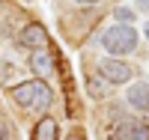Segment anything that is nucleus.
I'll use <instances>...</instances> for the list:
<instances>
[{
    "label": "nucleus",
    "instance_id": "nucleus-1",
    "mask_svg": "<svg viewBox=\"0 0 149 140\" xmlns=\"http://www.w3.org/2000/svg\"><path fill=\"white\" fill-rule=\"evenodd\" d=\"M102 45L107 48V54H131L137 48V33L128 24H116L102 33Z\"/></svg>",
    "mask_w": 149,
    "mask_h": 140
},
{
    "label": "nucleus",
    "instance_id": "nucleus-2",
    "mask_svg": "<svg viewBox=\"0 0 149 140\" xmlns=\"http://www.w3.org/2000/svg\"><path fill=\"white\" fill-rule=\"evenodd\" d=\"M98 75L107 81V84H125L131 81V66L128 63H122V60H102L98 63Z\"/></svg>",
    "mask_w": 149,
    "mask_h": 140
},
{
    "label": "nucleus",
    "instance_id": "nucleus-3",
    "mask_svg": "<svg viewBox=\"0 0 149 140\" xmlns=\"http://www.w3.org/2000/svg\"><path fill=\"white\" fill-rule=\"evenodd\" d=\"M45 42H48V33H45L42 24H30V27H24L21 36H18V45L21 48H30V51H42Z\"/></svg>",
    "mask_w": 149,
    "mask_h": 140
},
{
    "label": "nucleus",
    "instance_id": "nucleus-4",
    "mask_svg": "<svg viewBox=\"0 0 149 140\" xmlns=\"http://www.w3.org/2000/svg\"><path fill=\"white\" fill-rule=\"evenodd\" d=\"M113 140H149V125L134 122V119H125V122L116 128Z\"/></svg>",
    "mask_w": 149,
    "mask_h": 140
},
{
    "label": "nucleus",
    "instance_id": "nucleus-5",
    "mask_svg": "<svg viewBox=\"0 0 149 140\" xmlns=\"http://www.w3.org/2000/svg\"><path fill=\"white\" fill-rule=\"evenodd\" d=\"M128 104L131 110H140V113H149V84H134L128 86Z\"/></svg>",
    "mask_w": 149,
    "mask_h": 140
},
{
    "label": "nucleus",
    "instance_id": "nucleus-6",
    "mask_svg": "<svg viewBox=\"0 0 149 140\" xmlns=\"http://www.w3.org/2000/svg\"><path fill=\"white\" fill-rule=\"evenodd\" d=\"M30 69L39 75V78H48V75L54 72V60L48 51H33V57H30Z\"/></svg>",
    "mask_w": 149,
    "mask_h": 140
},
{
    "label": "nucleus",
    "instance_id": "nucleus-7",
    "mask_svg": "<svg viewBox=\"0 0 149 140\" xmlns=\"http://www.w3.org/2000/svg\"><path fill=\"white\" fill-rule=\"evenodd\" d=\"M33 93H36V81H27V84H18L12 90V98L21 107H33Z\"/></svg>",
    "mask_w": 149,
    "mask_h": 140
},
{
    "label": "nucleus",
    "instance_id": "nucleus-8",
    "mask_svg": "<svg viewBox=\"0 0 149 140\" xmlns=\"http://www.w3.org/2000/svg\"><path fill=\"white\" fill-rule=\"evenodd\" d=\"M51 101H54V95H51V86H48L45 81H36L33 107H36V110H48V107H51Z\"/></svg>",
    "mask_w": 149,
    "mask_h": 140
},
{
    "label": "nucleus",
    "instance_id": "nucleus-9",
    "mask_svg": "<svg viewBox=\"0 0 149 140\" xmlns=\"http://www.w3.org/2000/svg\"><path fill=\"white\" fill-rule=\"evenodd\" d=\"M33 140H57V122L51 116H42L33 131Z\"/></svg>",
    "mask_w": 149,
    "mask_h": 140
},
{
    "label": "nucleus",
    "instance_id": "nucleus-10",
    "mask_svg": "<svg viewBox=\"0 0 149 140\" xmlns=\"http://www.w3.org/2000/svg\"><path fill=\"white\" fill-rule=\"evenodd\" d=\"M86 86H90V95H93V98H102V95H104V84L98 81V78H90Z\"/></svg>",
    "mask_w": 149,
    "mask_h": 140
},
{
    "label": "nucleus",
    "instance_id": "nucleus-11",
    "mask_svg": "<svg viewBox=\"0 0 149 140\" xmlns=\"http://www.w3.org/2000/svg\"><path fill=\"white\" fill-rule=\"evenodd\" d=\"M116 18H119V24H128V21H134V12L128 6H119L116 9Z\"/></svg>",
    "mask_w": 149,
    "mask_h": 140
},
{
    "label": "nucleus",
    "instance_id": "nucleus-12",
    "mask_svg": "<svg viewBox=\"0 0 149 140\" xmlns=\"http://www.w3.org/2000/svg\"><path fill=\"white\" fill-rule=\"evenodd\" d=\"M66 140H84V137H81V134H69Z\"/></svg>",
    "mask_w": 149,
    "mask_h": 140
},
{
    "label": "nucleus",
    "instance_id": "nucleus-13",
    "mask_svg": "<svg viewBox=\"0 0 149 140\" xmlns=\"http://www.w3.org/2000/svg\"><path fill=\"white\" fill-rule=\"evenodd\" d=\"M137 3H140V6H143V9H149V0H137Z\"/></svg>",
    "mask_w": 149,
    "mask_h": 140
},
{
    "label": "nucleus",
    "instance_id": "nucleus-14",
    "mask_svg": "<svg viewBox=\"0 0 149 140\" xmlns=\"http://www.w3.org/2000/svg\"><path fill=\"white\" fill-rule=\"evenodd\" d=\"M0 140H6V131H3V125H0Z\"/></svg>",
    "mask_w": 149,
    "mask_h": 140
},
{
    "label": "nucleus",
    "instance_id": "nucleus-15",
    "mask_svg": "<svg viewBox=\"0 0 149 140\" xmlns=\"http://www.w3.org/2000/svg\"><path fill=\"white\" fill-rule=\"evenodd\" d=\"M78 3H98V0H78Z\"/></svg>",
    "mask_w": 149,
    "mask_h": 140
},
{
    "label": "nucleus",
    "instance_id": "nucleus-16",
    "mask_svg": "<svg viewBox=\"0 0 149 140\" xmlns=\"http://www.w3.org/2000/svg\"><path fill=\"white\" fill-rule=\"evenodd\" d=\"M143 33H146V39H149V24H146V27H143Z\"/></svg>",
    "mask_w": 149,
    "mask_h": 140
}]
</instances>
